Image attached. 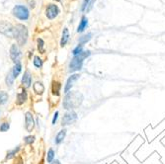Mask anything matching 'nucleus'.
<instances>
[{"label":"nucleus","mask_w":165,"mask_h":164,"mask_svg":"<svg viewBox=\"0 0 165 164\" xmlns=\"http://www.w3.org/2000/svg\"><path fill=\"white\" fill-rule=\"evenodd\" d=\"M83 101V95L79 93L78 91H71L66 94V96L63 100V108L67 110L75 109L81 105Z\"/></svg>","instance_id":"f257e3e1"},{"label":"nucleus","mask_w":165,"mask_h":164,"mask_svg":"<svg viewBox=\"0 0 165 164\" xmlns=\"http://www.w3.org/2000/svg\"><path fill=\"white\" fill-rule=\"evenodd\" d=\"M90 54H91L90 50H85V52L83 50L81 53L73 56V59L69 63V72H75V71H78L81 69L84 59H85L86 57H88Z\"/></svg>","instance_id":"f03ea898"},{"label":"nucleus","mask_w":165,"mask_h":164,"mask_svg":"<svg viewBox=\"0 0 165 164\" xmlns=\"http://www.w3.org/2000/svg\"><path fill=\"white\" fill-rule=\"evenodd\" d=\"M28 36V29L26 26L22 25V24H18L14 27V38L20 46H24L27 43Z\"/></svg>","instance_id":"7ed1b4c3"},{"label":"nucleus","mask_w":165,"mask_h":164,"mask_svg":"<svg viewBox=\"0 0 165 164\" xmlns=\"http://www.w3.org/2000/svg\"><path fill=\"white\" fill-rule=\"evenodd\" d=\"M12 13L16 18L20 20H28L30 17V12L28 8L24 5H16L12 10Z\"/></svg>","instance_id":"20e7f679"},{"label":"nucleus","mask_w":165,"mask_h":164,"mask_svg":"<svg viewBox=\"0 0 165 164\" xmlns=\"http://www.w3.org/2000/svg\"><path fill=\"white\" fill-rule=\"evenodd\" d=\"M14 27L7 21H0V33L6 37L14 38Z\"/></svg>","instance_id":"39448f33"},{"label":"nucleus","mask_w":165,"mask_h":164,"mask_svg":"<svg viewBox=\"0 0 165 164\" xmlns=\"http://www.w3.org/2000/svg\"><path fill=\"white\" fill-rule=\"evenodd\" d=\"M77 120V114L74 111L67 112L62 118V126H67L73 124Z\"/></svg>","instance_id":"423d86ee"},{"label":"nucleus","mask_w":165,"mask_h":164,"mask_svg":"<svg viewBox=\"0 0 165 164\" xmlns=\"http://www.w3.org/2000/svg\"><path fill=\"white\" fill-rule=\"evenodd\" d=\"M58 13H59V8L58 6L56 4H50L46 10V15L50 20L55 19L56 17L58 15Z\"/></svg>","instance_id":"0eeeda50"},{"label":"nucleus","mask_w":165,"mask_h":164,"mask_svg":"<svg viewBox=\"0 0 165 164\" xmlns=\"http://www.w3.org/2000/svg\"><path fill=\"white\" fill-rule=\"evenodd\" d=\"M20 56H21V52H20L18 46L14 44V45L11 46V49H10V57H11L14 63H18L20 62Z\"/></svg>","instance_id":"6e6552de"},{"label":"nucleus","mask_w":165,"mask_h":164,"mask_svg":"<svg viewBox=\"0 0 165 164\" xmlns=\"http://www.w3.org/2000/svg\"><path fill=\"white\" fill-rule=\"evenodd\" d=\"M25 120H26V129L29 132H31L34 128H35V121H34V117L31 112L26 113Z\"/></svg>","instance_id":"1a4fd4ad"},{"label":"nucleus","mask_w":165,"mask_h":164,"mask_svg":"<svg viewBox=\"0 0 165 164\" xmlns=\"http://www.w3.org/2000/svg\"><path fill=\"white\" fill-rule=\"evenodd\" d=\"M79 77H80L79 74H73V75H71V76L68 78V79H67L66 84H65V87H64V92H65L66 94L68 93L70 90H71V88L73 86V83H74L76 80H78Z\"/></svg>","instance_id":"9d476101"},{"label":"nucleus","mask_w":165,"mask_h":164,"mask_svg":"<svg viewBox=\"0 0 165 164\" xmlns=\"http://www.w3.org/2000/svg\"><path fill=\"white\" fill-rule=\"evenodd\" d=\"M31 83H32V75L30 73V71L27 70L25 71V73L22 77V84L25 88H29L31 86Z\"/></svg>","instance_id":"9b49d317"},{"label":"nucleus","mask_w":165,"mask_h":164,"mask_svg":"<svg viewBox=\"0 0 165 164\" xmlns=\"http://www.w3.org/2000/svg\"><path fill=\"white\" fill-rule=\"evenodd\" d=\"M27 99H28V94H27L26 90L23 88V90L20 92V93H18V95H17V101H16V104L17 105H22L24 104L25 102L27 101Z\"/></svg>","instance_id":"f8f14e48"},{"label":"nucleus","mask_w":165,"mask_h":164,"mask_svg":"<svg viewBox=\"0 0 165 164\" xmlns=\"http://www.w3.org/2000/svg\"><path fill=\"white\" fill-rule=\"evenodd\" d=\"M87 26H88V19H87V17L83 16L81 18V21H80L79 25H78V28H77V32L82 33L83 31L87 28Z\"/></svg>","instance_id":"ddd939ff"},{"label":"nucleus","mask_w":165,"mask_h":164,"mask_svg":"<svg viewBox=\"0 0 165 164\" xmlns=\"http://www.w3.org/2000/svg\"><path fill=\"white\" fill-rule=\"evenodd\" d=\"M69 39V32H68V29L64 28L62 31V41H60V46L62 47H64L66 45L67 41Z\"/></svg>","instance_id":"4468645a"},{"label":"nucleus","mask_w":165,"mask_h":164,"mask_svg":"<svg viewBox=\"0 0 165 164\" xmlns=\"http://www.w3.org/2000/svg\"><path fill=\"white\" fill-rule=\"evenodd\" d=\"M22 70V64L18 62V63H15L14 67L12 68V74H13V77L14 78H17L18 77V75L20 74V72H21Z\"/></svg>","instance_id":"2eb2a0df"},{"label":"nucleus","mask_w":165,"mask_h":164,"mask_svg":"<svg viewBox=\"0 0 165 164\" xmlns=\"http://www.w3.org/2000/svg\"><path fill=\"white\" fill-rule=\"evenodd\" d=\"M65 135H66V129H63L62 131H60L58 134V135H56V144L62 143L63 141V139L65 138Z\"/></svg>","instance_id":"dca6fc26"},{"label":"nucleus","mask_w":165,"mask_h":164,"mask_svg":"<svg viewBox=\"0 0 165 164\" xmlns=\"http://www.w3.org/2000/svg\"><path fill=\"white\" fill-rule=\"evenodd\" d=\"M34 91H35L37 94H43L44 91H45V86H44L41 82H36V83L34 84Z\"/></svg>","instance_id":"f3484780"},{"label":"nucleus","mask_w":165,"mask_h":164,"mask_svg":"<svg viewBox=\"0 0 165 164\" xmlns=\"http://www.w3.org/2000/svg\"><path fill=\"white\" fill-rule=\"evenodd\" d=\"M60 88H62V84H60L59 82H56V81L52 82V94L53 95L58 96L59 92H60Z\"/></svg>","instance_id":"a211bd4d"},{"label":"nucleus","mask_w":165,"mask_h":164,"mask_svg":"<svg viewBox=\"0 0 165 164\" xmlns=\"http://www.w3.org/2000/svg\"><path fill=\"white\" fill-rule=\"evenodd\" d=\"M92 39V34L91 33H88L87 35H84L82 37L79 38V45H84V44H86L87 42H89V41Z\"/></svg>","instance_id":"6ab92c4d"},{"label":"nucleus","mask_w":165,"mask_h":164,"mask_svg":"<svg viewBox=\"0 0 165 164\" xmlns=\"http://www.w3.org/2000/svg\"><path fill=\"white\" fill-rule=\"evenodd\" d=\"M8 94L4 91H0V105H4L8 101Z\"/></svg>","instance_id":"aec40b11"},{"label":"nucleus","mask_w":165,"mask_h":164,"mask_svg":"<svg viewBox=\"0 0 165 164\" xmlns=\"http://www.w3.org/2000/svg\"><path fill=\"white\" fill-rule=\"evenodd\" d=\"M14 79L15 78L13 77L12 71H10V72L7 74V76H6V84H7V86L11 87L13 85V83H14Z\"/></svg>","instance_id":"412c9836"},{"label":"nucleus","mask_w":165,"mask_h":164,"mask_svg":"<svg viewBox=\"0 0 165 164\" xmlns=\"http://www.w3.org/2000/svg\"><path fill=\"white\" fill-rule=\"evenodd\" d=\"M19 150H20V146H17L16 148L9 150V151L7 152V155H6V159H11L12 157H14L16 155V153L18 152Z\"/></svg>","instance_id":"4be33fe9"},{"label":"nucleus","mask_w":165,"mask_h":164,"mask_svg":"<svg viewBox=\"0 0 165 164\" xmlns=\"http://www.w3.org/2000/svg\"><path fill=\"white\" fill-rule=\"evenodd\" d=\"M33 63L34 65L38 68H41L43 66V60L40 59V56H35L34 57V60H33Z\"/></svg>","instance_id":"5701e85b"},{"label":"nucleus","mask_w":165,"mask_h":164,"mask_svg":"<svg viewBox=\"0 0 165 164\" xmlns=\"http://www.w3.org/2000/svg\"><path fill=\"white\" fill-rule=\"evenodd\" d=\"M53 158H55V151H53V149L50 148L49 151H48V155H46V160H48L49 163H52Z\"/></svg>","instance_id":"b1692460"},{"label":"nucleus","mask_w":165,"mask_h":164,"mask_svg":"<svg viewBox=\"0 0 165 164\" xmlns=\"http://www.w3.org/2000/svg\"><path fill=\"white\" fill-rule=\"evenodd\" d=\"M37 42H38V49H39V50L43 53L44 52H45V49H44V46H45V43H44V40H43V39H41V38H39Z\"/></svg>","instance_id":"393cba45"},{"label":"nucleus","mask_w":165,"mask_h":164,"mask_svg":"<svg viewBox=\"0 0 165 164\" xmlns=\"http://www.w3.org/2000/svg\"><path fill=\"white\" fill-rule=\"evenodd\" d=\"M83 52V46L82 45H78L74 50H72V53L74 54V56H77V54L81 53Z\"/></svg>","instance_id":"a878e982"},{"label":"nucleus","mask_w":165,"mask_h":164,"mask_svg":"<svg viewBox=\"0 0 165 164\" xmlns=\"http://www.w3.org/2000/svg\"><path fill=\"white\" fill-rule=\"evenodd\" d=\"M35 138H36L34 135H29V136H26L24 139H25V142L27 143V144H32V143L35 141Z\"/></svg>","instance_id":"bb28decb"},{"label":"nucleus","mask_w":165,"mask_h":164,"mask_svg":"<svg viewBox=\"0 0 165 164\" xmlns=\"http://www.w3.org/2000/svg\"><path fill=\"white\" fill-rule=\"evenodd\" d=\"M10 128V125L9 123H3V124L0 126V132H7Z\"/></svg>","instance_id":"cd10ccee"},{"label":"nucleus","mask_w":165,"mask_h":164,"mask_svg":"<svg viewBox=\"0 0 165 164\" xmlns=\"http://www.w3.org/2000/svg\"><path fill=\"white\" fill-rule=\"evenodd\" d=\"M89 2H90V0H84L83 4H82V7H81L82 11H85L86 8H87V6H88V4H89Z\"/></svg>","instance_id":"c85d7f7f"},{"label":"nucleus","mask_w":165,"mask_h":164,"mask_svg":"<svg viewBox=\"0 0 165 164\" xmlns=\"http://www.w3.org/2000/svg\"><path fill=\"white\" fill-rule=\"evenodd\" d=\"M58 114H59L58 112L55 113V116H53V119H52V125H55L56 123V120H58Z\"/></svg>","instance_id":"c756f323"},{"label":"nucleus","mask_w":165,"mask_h":164,"mask_svg":"<svg viewBox=\"0 0 165 164\" xmlns=\"http://www.w3.org/2000/svg\"><path fill=\"white\" fill-rule=\"evenodd\" d=\"M95 2V0H90V2H89V4H88V6H87V8H86V10H87V12L89 11V10L92 8V6H93V3Z\"/></svg>","instance_id":"7c9ffc66"},{"label":"nucleus","mask_w":165,"mask_h":164,"mask_svg":"<svg viewBox=\"0 0 165 164\" xmlns=\"http://www.w3.org/2000/svg\"><path fill=\"white\" fill-rule=\"evenodd\" d=\"M15 164H23V160H22L21 157H18V158L16 159Z\"/></svg>","instance_id":"2f4dec72"},{"label":"nucleus","mask_w":165,"mask_h":164,"mask_svg":"<svg viewBox=\"0 0 165 164\" xmlns=\"http://www.w3.org/2000/svg\"><path fill=\"white\" fill-rule=\"evenodd\" d=\"M52 164H62V163H60V162L58 161V160H56V161L53 162V163H52Z\"/></svg>","instance_id":"473e14b6"},{"label":"nucleus","mask_w":165,"mask_h":164,"mask_svg":"<svg viewBox=\"0 0 165 164\" xmlns=\"http://www.w3.org/2000/svg\"><path fill=\"white\" fill-rule=\"evenodd\" d=\"M56 1H60V0H56Z\"/></svg>","instance_id":"72a5a7b5"}]
</instances>
